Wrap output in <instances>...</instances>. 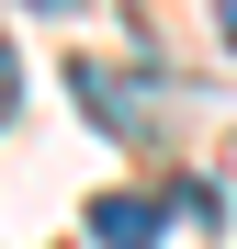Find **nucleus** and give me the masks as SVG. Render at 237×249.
Returning <instances> with one entry per match:
<instances>
[{
	"mask_svg": "<svg viewBox=\"0 0 237 249\" xmlns=\"http://www.w3.org/2000/svg\"><path fill=\"white\" fill-rule=\"evenodd\" d=\"M68 91L91 102V113L113 124V136H136V124H147V91H136L125 68H102V57H79V68H68Z\"/></svg>",
	"mask_w": 237,
	"mask_h": 249,
	"instance_id": "f257e3e1",
	"label": "nucleus"
},
{
	"mask_svg": "<svg viewBox=\"0 0 237 249\" xmlns=\"http://www.w3.org/2000/svg\"><path fill=\"white\" fill-rule=\"evenodd\" d=\"M91 238L102 249H158V193H102L91 204Z\"/></svg>",
	"mask_w": 237,
	"mask_h": 249,
	"instance_id": "f03ea898",
	"label": "nucleus"
},
{
	"mask_svg": "<svg viewBox=\"0 0 237 249\" xmlns=\"http://www.w3.org/2000/svg\"><path fill=\"white\" fill-rule=\"evenodd\" d=\"M12 102H23V79H12V46H0V113H12Z\"/></svg>",
	"mask_w": 237,
	"mask_h": 249,
	"instance_id": "7ed1b4c3",
	"label": "nucleus"
},
{
	"mask_svg": "<svg viewBox=\"0 0 237 249\" xmlns=\"http://www.w3.org/2000/svg\"><path fill=\"white\" fill-rule=\"evenodd\" d=\"M34 12H79V0H34Z\"/></svg>",
	"mask_w": 237,
	"mask_h": 249,
	"instance_id": "20e7f679",
	"label": "nucleus"
}]
</instances>
